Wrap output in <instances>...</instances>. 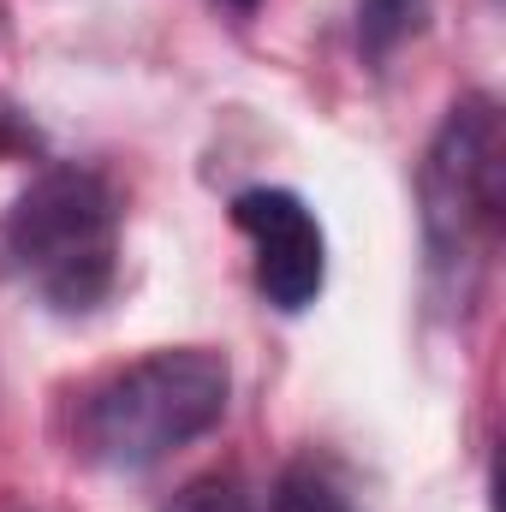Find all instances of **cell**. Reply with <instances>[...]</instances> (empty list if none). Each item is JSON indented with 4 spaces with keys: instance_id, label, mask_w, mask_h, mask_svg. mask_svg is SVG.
<instances>
[{
    "instance_id": "1",
    "label": "cell",
    "mask_w": 506,
    "mask_h": 512,
    "mask_svg": "<svg viewBox=\"0 0 506 512\" xmlns=\"http://www.w3.org/2000/svg\"><path fill=\"white\" fill-rule=\"evenodd\" d=\"M227 358L209 346H167L84 387L72 441L102 471H149L227 417Z\"/></svg>"
},
{
    "instance_id": "2",
    "label": "cell",
    "mask_w": 506,
    "mask_h": 512,
    "mask_svg": "<svg viewBox=\"0 0 506 512\" xmlns=\"http://www.w3.org/2000/svg\"><path fill=\"white\" fill-rule=\"evenodd\" d=\"M417 197L429 274L459 304H471L506 221V126L495 96H465L447 108L441 131L429 137Z\"/></svg>"
},
{
    "instance_id": "3",
    "label": "cell",
    "mask_w": 506,
    "mask_h": 512,
    "mask_svg": "<svg viewBox=\"0 0 506 512\" xmlns=\"http://www.w3.org/2000/svg\"><path fill=\"white\" fill-rule=\"evenodd\" d=\"M6 262L24 286L60 310L84 316L114 292L120 274V203L114 185L90 167H48L24 185L0 227Z\"/></svg>"
},
{
    "instance_id": "4",
    "label": "cell",
    "mask_w": 506,
    "mask_h": 512,
    "mask_svg": "<svg viewBox=\"0 0 506 512\" xmlns=\"http://www.w3.org/2000/svg\"><path fill=\"white\" fill-rule=\"evenodd\" d=\"M233 227L251 239L256 251V292L280 316L310 310L322 280H328V239H322L316 209L298 191L251 185V191L233 197Z\"/></svg>"
},
{
    "instance_id": "5",
    "label": "cell",
    "mask_w": 506,
    "mask_h": 512,
    "mask_svg": "<svg viewBox=\"0 0 506 512\" xmlns=\"http://www.w3.org/2000/svg\"><path fill=\"white\" fill-rule=\"evenodd\" d=\"M262 512H352V501L340 495V483L328 477V471H316V465H286L274 483H268V495H262Z\"/></svg>"
},
{
    "instance_id": "6",
    "label": "cell",
    "mask_w": 506,
    "mask_h": 512,
    "mask_svg": "<svg viewBox=\"0 0 506 512\" xmlns=\"http://www.w3.org/2000/svg\"><path fill=\"white\" fill-rule=\"evenodd\" d=\"M429 0H358V48L370 60H387L417 24H423Z\"/></svg>"
},
{
    "instance_id": "7",
    "label": "cell",
    "mask_w": 506,
    "mask_h": 512,
    "mask_svg": "<svg viewBox=\"0 0 506 512\" xmlns=\"http://www.w3.org/2000/svg\"><path fill=\"white\" fill-rule=\"evenodd\" d=\"M167 512H262V495L239 471H209V477H191L167 501Z\"/></svg>"
},
{
    "instance_id": "8",
    "label": "cell",
    "mask_w": 506,
    "mask_h": 512,
    "mask_svg": "<svg viewBox=\"0 0 506 512\" xmlns=\"http://www.w3.org/2000/svg\"><path fill=\"white\" fill-rule=\"evenodd\" d=\"M215 6H227V12H233V18H251L256 6H262V0H215Z\"/></svg>"
}]
</instances>
